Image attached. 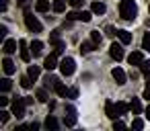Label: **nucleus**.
Returning a JSON list of instances; mask_svg holds the SVG:
<instances>
[{
  "instance_id": "obj_1",
  "label": "nucleus",
  "mask_w": 150,
  "mask_h": 131,
  "mask_svg": "<svg viewBox=\"0 0 150 131\" xmlns=\"http://www.w3.org/2000/svg\"><path fill=\"white\" fill-rule=\"evenodd\" d=\"M119 15H121L123 21H134L138 17V4H136V0H121Z\"/></svg>"
},
{
  "instance_id": "obj_2",
  "label": "nucleus",
  "mask_w": 150,
  "mask_h": 131,
  "mask_svg": "<svg viewBox=\"0 0 150 131\" xmlns=\"http://www.w3.org/2000/svg\"><path fill=\"white\" fill-rule=\"evenodd\" d=\"M25 25H27V29L29 31H33V33H41V23L37 21V17H33V13L31 11H25Z\"/></svg>"
},
{
  "instance_id": "obj_3",
  "label": "nucleus",
  "mask_w": 150,
  "mask_h": 131,
  "mask_svg": "<svg viewBox=\"0 0 150 131\" xmlns=\"http://www.w3.org/2000/svg\"><path fill=\"white\" fill-rule=\"evenodd\" d=\"M60 72H62V76H72L76 72V62L72 57H64L60 62Z\"/></svg>"
},
{
  "instance_id": "obj_4",
  "label": "nucleus",
  "mask_w": 150,
  "mask_h": 131,
  "mask_svg": "<svg viewBox=\"0 0 150 131\" xmlns=\"http://www.w3.org/2000/svg\"><path fill=\"white\" fill-rule=\"evenodd\" d=\"M25 106H27L25 98H15V100L11 102V111H13V115H15L17 119H23V117H25Z\"/></svg>"
},
{
  "instance_id": "obj_5",
  "label": "nucleus",
  "mask_w": 150,
  "mask_h": 131,
  "mask_svg": "<svg viewBox=\"0 0 150 131\" xmlns=\"http://www.w3.org/2000/svg\"><path fill=\"white\" fill-rule=\"evenodd\" d=\"M66 19H68V21H82V23H88V21L93 19V13H86V11H82V13H68Z\"/></svg>"
},
{
  "instance_id": "obj_6",
  "label": "nucleus",
  "mask_w": 150,
  "mask_h": 131,
  "mask_svg": "<svg viewBox=\"0 0 150 131\" xmlns=\"http://www.w3.org/2000/svg\"><path fill=\"white\" fill-rule=\"evenodd\" d=\"M64 125L66 127H74L76 125V109L74 106H66V115H64Z\"/></svg>"
},
{
  "instance_id": "obj_7",
  "label": "nucleus",
  "mask_w": 150,
  "mask_h": 131,
  "mask_svg": "<svg viewBox=\"0 0 150 131\" xmlns=\"http://www.w3.org/2000/svg\"><path fill=\"white\" fill-rule=\"evenodd\" d=\"M123 43L119 41V43H113L111 47H109V55L115 60V62H121L123 60V47H121Z\"/></svg>"
},
{
  "instance_id": "obj_8",
  "label": "nucleus",
  "mask_w": 150,
  "mask_h": 131,
  "mask_svg": "<svg viewBox=\"0 0 150 131\" xmlns=\"http://www.w3.org/2000/svg\"><path fill=\"white\" fill-rule=\"evenodd\" d=\"M58 55H60V53H56V51H54V53H50V55L45 57V62H43V68H45L47 72H52V70H56V68L60 66V64H58Z\"/></svg>"
},
{
  "instance_id": "obj_9",
  "label": "nucleus",
  "mask_w": 150,
  "mask_h": 131,
  "mask_svg": "<svg viewBox=\"0 0 150 131\" xmlns=\"http://www.w3.org/2000/svg\"><path fill=\"white\" fill-rule=\"evenodd\" d=\"M111 76H113L115 84H119V86H123V84L127 82V74H125L121 68H113V70H111Z\"/></svg>"
},
{
  "instance_id": "obj_10",
  "label": "nucleus",
  "mask_w": 150,
  "mask_h": 131,
  "mask_svg": "<svg viewBox=\"0 0 150 131\" xmlns=\"http://www.w3.org/2000/svg\"><path fill=\"white\" fill-rule=\"evenodd\" d=\"M19 47H21V60L23 62H31V45L25 39H21L19 41Z\"/></svg>"
},
{
  "instance_id": "obj_11",
  "label": "nucleus",
  "mask_w": 150,
  "mask_h": 131,
  "mask_svg": "<svg viewBox=\"0 0 150 131\" xmlns=\"http://www.w3.org/2000/svg\"><path fill=\"white\" fill-rule=\"evenodd\" d=\"M127 62H129V66H140V64L144 62L142 51H132V53L127 55Z\"/></svg>"
},
{
  "instance_id": "obj_12",
  "label": "nucleus",
  "mask_w": 150,
  "mask_h": 131,
  "mask_svg": "<svg viewBox=\"0 0 150 131\" xmlns=\"http://www.w3.org/2000/svg\"><path fill=\"white\" fill-rule=\"evenodd\" d=\"M2 70H4V74H6V76H11V74H15V72H17V66H15V62H13V60L4 57V60H2Z\"/></svg>"
},
{
  "instance_id": "obj_13",
  "label": "nucleus",
  "mask_w": 150,
  "mask_h": 131,
  "mask_svg": "<svg viewBox=\"0 0 150 131\" xmlns=\"http://www.w3.org/2000/svg\"><path fill=\"white\" fill-rule=\"evenodd\" d=\"M117 37H119V41H121L123 45L132 43V33H129V31H125V29H117Z\"/></svg>"
},
{
  "instance_id": "obj_14",
  "label": "nucleus",
  "mask_w": 150,
  "mask_h": 131,
  "mask_svg": "<svg viewBox=\"0 0 150 131\" xmlns=\"http://www.w3.org/2000/svg\"><path fill=\"white\" fill-rule=\"evenodd\" d=\"M2 49H4V53H6V55L15 53V51H17V41H15V39H6V41H4V45H2Z\"/></svg>"
},
{
  "instance_id": "obj_15",
  "label": "nucleus",
  "mask_w": 150,
  "mask_h": 131,
  "mask_svg": "<svg viewBox=\"0 0 150 131\" xmlns=\"http://www.w3.org/2000/svg\"><path fill=\"white\" fill-rule=\"evenodd\" d=\"M105 113H107V117H109V119H117V111H115V102H111V100H107V102H105Z\"/></svg>"
},
{
  "instance_id": "obj_16",
  "label": "nucleus",
  "mask_w": 150,
  "mask_h": 131,
  "mask_svg": "<svg viewBox=\"0 0 150 131\" xmlns=\"http://www.w3.org/2000/svg\"><path fill=\"white\" fill-rule=\"evenodd\" d=\"M95 49H97V43H95L93 39L80 45V53H91V51H95Z\"/></svg>"
},
{
  "instance_id": "obj_17",
  "label": "nucleus",
  "mask_w": 150,
  "mask_h": 131,
  "mask_svg": "<svg viewBox=\"0 0 150 131\" xmlns=\"http://www.w3.org/2000/svg\"><path fill=\"white\" fill-rule=\"evenodd\" d=\"M35 11L37 13H47L50 11V0H37V2H35Z\"/></svg>"
},
{
  "instance_id": "obj_18",
  "label": "nucleus",
  "mask_w": 150,
  "mask_h": 131,
  "mask_svg": "<svg viewBox=\"0 0 150 131\" xmlns=\"http://www.w3.org/2000/svg\"><path fill=\"white\" fill-rule=\"evenodd\" d=\"M58 127H60V123L56 121V117L47 115V119H45V129H52V131H56Z\"/></svg>"
},
{
  "instance_id": "obj_19",
  "label": "nucleus",
  "mask_w": 150,
  "mask_h": 131,
  "mask_svg": "<svg viewBox=\"0 0 150 131\" xmlns=\"http://www.w3.org/2000/svg\"><path fill=\"white\" fill-rule=\"evenodd\" d=\"M129 109H132V113H134V115H140V113H142V102H140L138 98H132Z\"/></svg>"
},
{
  "instance_id": "obj_20",
  "label": "nucleus",
  "mask_w": 150,
  "mask_h": 131,
  "mask_svg": "<svg viewBox=\"0 0 150 131\" xmlns=\"http://www.w3.org/2000/svg\"><path fill=\"white\" fill-rule=\"evenodd\" d=\"M91 11H93L95 15H103L107 8H105V4H103V2H93V4H91Z\"/></svg>"
},
{
  "instance_id": "obj_21",
  "label": "nucleus",
  "mask_w": 150,
  "mask_h": 131,
  "mask_svg": "<svg viewBox=\"0 0 150 131\" xmlns=\"http://www.w3.org/2000/svg\"><path fill=\"white\" fill-rule=\"evenodd\" d=\"M27 74H29V78H31V80H37V78H39V74H41V70H39V66H29Z\"/></svg>"
},
{
  "instance_id": "obj_22",
  "label": "nucleus",
  "mask_w": 150,
  "mask_h": 131,
  "mask_svg": "<svg viewBox=\"0 0 150 131\" xmlns=\"http://www.w3.org/2000/svg\"><path fill=\"white\" fill-rule=\"evenodd\" d=\"M52 8H54L56 13H64V11H66V0H54Z\"/></svg>"
},
{
  "instance_id": "obj_23",
  "label": "nucleus",
  "mask_w": 150,
  "mask_h": 131,
  "mask_svg": "<svg viewBox=\"0 0 150 131\" xmlns=\"http://www.w3.org/2000/svg\"><path fill=\"white\" fill-rule=\"evenodd\" d=\"M31 51H33V55H41L43 43H41V41H33V43H31Z\"/></svg>"
},
{
  "instance_id": "obj_24",
  "label": "nucleus",
  "mask_w": 150,
  "mask_h": 131,
  "mask_svg": "<svg viewBox=\"0 0 150 131\" xmlns=\"http://www.w3.org/2000/svg\"><path fill=\"white\" fill-rule=\"evenodd\" d=\"M54 90H56V94H58V96H68V92H70V90H68V88H66L62 82H58Z\"/></svg>"
},
{
  "instance_id": "obj_25",
  "label": "nucleus",
  "mask_w": 150,
  "mask_h": 131,
  "mask_svg": "<svg viewBox=\"0 0 150 131\" xmlns=\"http://www.w3.org/2000/svg\"><path fill=\"white\" fill-rule=\"evenodd\" d=\"M127 109H129V104H125V102H115V111H117V117L125 115V113H127Z\"/></svg>"
},
{
  "instance_id": "obj_26",
  "label": "nucleus",
  "mask_w": 150,
  "mask_h": 131,
  "mask_svg": "<svg viewBox=\"0 0 150 131\" xmlns=\"http://www.w3.org/2000/svg\"><path fill=\"white\" fill-rule=\"evenodd\" d=\"M13 88V82L8 80V78H2V80H0V90H2V92H8Z\"/></svg>"
},
{
  "instance_id": "obj_27",
  "label": "nucleus",
  "mask_w": 150,
  "mask_h": 131,
  "mask_svg": "<svg viewBox=\"0 0 150 131\" xmlns=\"http://www.w3.org/2000/svg\"><path fill=\"white\" fill-rule=\"evenodd\" d=\"M35 98H37L39 102H47V98H50V96H47V92H45L43 88H39V90L35 92Z\"/></svg>"
},
{
  "instance_id": "obj_28",
  "label": "nucleus",
  "mask_w": 150,
  "mask_h": 131,
  "mask_svg": "<svg viewBox=\"0 0 150 131\" xmlns=\"http://www.w3.org/2000/svg\"><path fill=\"white\" fill-rule=\"evenodd\" d=\"M142 49L150 53V33H144V37H142Z\"/></svg>"
},
{
  "instance_id": "obj_29",
  "label": "nucleus",
  "mask_w": 150,
  "mask_h": 131,
  "mask_svg": "<svg viewBox=\"0 0 150 131\" xmlns=\"http://www.w3.org/2000/svg\"><path fill=\"white\" fill-rule=\"evenodd\" d=\"M43 82H45V86H47V88H50V86H52V88H56V84H58V78H56V76H50V74H47Z\"/></svg>"
},
{
  "instance_id": "obj_30",
  "label": "nucleus",
  "mask_w": 150,
  "mask_h": 131,
  "mask_svg": "<svg viewBox=\"0 0 150 131\" xmlns=\"http://www.w3.org/2000/svg\"><path fill=\"white\" fill-rule=\"evenodd\" d=\"M140 70H142V74L148 78V76H150V62H142V64H140Z\"/></svg>"
},
{
  "instance_id": "obj_31",
  "label": "nucleus",
  "mask_w": 150,
  "mask_h": 131,
  "mask_svg": "<svg viewBox=\"0 0 150 131\" xmlns=\"http://www.w3.org/2000/svg\"><path fill=\"white\" fill-rule=\"evenodd\" d=\"M91 39H93L97 45H101V41H103V35H101L99 31H93V33H91Z\"/></svg>"
},
{
  "instance_id": "obj_32",
  "label": "nucleus",
  "mask_w": 150,
  "mask_h": 131,
  "mask_svg": "<svg viewBox=\"0 0 150 131\" xmlns=\"http://www.w3.org/2000/svg\"><path fill=\"white\" fill-rule=\"evenodd\" d=\"M21 86H23V88H27V90L31 88V78H29V74L21 78Z\"/></svg>"
},
{
  "instance_id": "obj_33",
  "label": "nucleus",
  "mask_w": 150,
  "mask_h": 131,
  "mask_svg": "<svg viewBox=\"0 0 150 131\" xmlns=\"http://www.w3.org/2000/svg\"><path fill=\"white\" fill-rule=\"evenodd\" d=\"M11 115H13V111L8 113V111H0V123H6L8 119H11Z\"/></svg>"
},
{
  "instance_id": "obj_34",
  "label": "nucleus",
  "mask_w": 150,
  "mask_h": 131,
  "mask_svg": "<svg viewBox=\"0 0 150 131\" xmlns=\"http://www.w3.org/2000/svg\"><path fill=\"white\" fill-rule=\"evenodd\" d=\"M50 43H54V45H58V43H60V31H54V33H52Z\"/></svg>"
},
{
  "instance_id": "obj_35",
  "label": "nucleus",
  "mask_w": 150,
  "mask_h": 131,
  "mask_svg": "<svg viewBox=\"0 0 150 131\" xmlns=\"http://www.w3.org/2000/svg\"><path fill=\"white\" fill-rule=\"evenodd\" d=\"M105 35H109V37H115V35H117V31H115L111 25H107V27H105Z\"/></svg>"
},
{
  "instance_id": "obj_36",
  "label": "nucleus",
  "mask_w": 150,
  "mask_h": 131,
  "mask_svg": "<svg viewBox=\"0 0 150 131\" xmlns=\"http://www.w3.org/2000/svg\"><path fill=\"white\" fill-rule=\"evenodd\" d=\"M132 127H134V129H142V127H144V121H142V119H134V121H132Z\"/></svg>"
},
{
  "instance_id": "obj_37",
  "label": "nucleus",
  "mask_w": 150,
  "mask_h": 131,
  "mask_svg": "<svg viewBox=\"0 0 150 131\" xmlns=\"http://www.w3.org/2000/svg\"><path fill=\"white\" fill-rule=\"evenodd\" d=\"M82 2H84V0H68V4H70V6H74V8H80V6H82Z\"/></svg>"
},
{
  "instance_id": "obj_38",
  "label": "nucleus",
  "mask_w": 150,
  "mask_h": 131,
  "mask_svg": "<svg viewBox=\"0 0 150 131\" xmlns=\"http://www.w3.org/2000/svg\"><path fill=\"white\" fill-rule=\"evenodd\" d=\"M113 127H115V129H125V123H123V121H115V119H113Z\"/></svg>"
},
{
  "instance_id": "obj_39",
  "label": "nucleus",
  "mask_w": 150,
  "mask_h": 131,
  "mask_svg": "<svg viewBox=\"0 0 150 131\" xmlns=\"http://www.w3.org/2000/svg\"><path fill=\"white\" fill-rule=\"evenodd\" d=\"M142 98L150 100V86H146V88H144V92H142Z\"/></svg>"
},
{
  "instance_id": "obj_40",
  "label": "nucleus",
  "mask_w": 150,
  "mask_h": 131,
  "mask_svg": "<svg viewBox=\"0 0 150 131\" xmlns=\"http://www.w3.org/2000/svg\"><path fill=\"white\" fill-rule=\"evenodd\" d=\"M6 8H8V0H0V11L4 13Z\"/></svg>"
},
{
  "instance_id": "obj_41",
  "label": "nucleus",
  "mask_w": 150,
  "mask_h": 131,
  "mask_svg": "<svg viewBox=\"0 0 150 131\" xmlns=\"http://www.w3.org/2000/svg\"><path fill=\"white\" fill-rule=\"evenodd\" d=\"M68 96H70V98H76V96H78V90H76V88H70Z\"/></svg>"
},
{
  "instance_id": "obj_42",
  "label": "nucleus",
  "mask_w": 150,
  "mask_h": 131,
  "mask_svg": "<svg viewBox=\"0 0 150 131\" xmlns=\"http://www.w3.org/2000/svg\"><path fill=\"white\" fill-rule=\"evenodd\" d=\"M6 104H8V98L2 94V96H0V106H6Z\"/></svg>"
},
{
  "instance_id": "obj_43",
  "label": "nucleus",
  "mask_w": 150,
  "mask_h": 131,
  "mask_svg": "<svg viewBox=\"0 0 150 131\" xmlns=\"http://www.w3.org/2000/svg\"><path fill=\"white\" fill-rule=\"evenodd\" d=\"M6 33H8V29L2 25V27H0V37H6Z\"/></svg>"
},
{
  "instance_id": "obj_44",
  "label": "nucleus",
  "mask_w": 150,
  "mask_h": 131,
  "mask_svg": "<svg viewBox=\"0 0 150 131\" xmlns=\"http://www.w3.org/2000/svg\"><path fill=\"white\" fill-rule=\"evenodd\" d=\"M29 129H33V131H37V129H39V125H37V123H31V125H29Z\"/></svg>"
},
{
  "instance_id": "obj_45",
  "label": "nucleus",
  "mask_w": 150,
  "mask_h": 131,
  "mask_svg": "<svg viewBox=\"0 0 150 131\" xmlns=\"http://www.w3.org/2000/svg\"><path fill=\"white\" fill-rule=\"evenodd\" d=\"M146 119L150 121V106H146Z\"/></svg>"
},
{
  "instance_id": "obj_46",
  "label": "nucleus",
  "mask_w": 150,
  "mask_h": 131,
  "mask_svg": "<svg viewBox=\"0 0 150 131\" xmlns=\"http://www.w3.org/2000/svg\"><path fill=\"white\" fill-rule=\"evenodd\" d=\"M19 2H21V4H25V0H19Z\"/></svg>"
}]
</instances>
